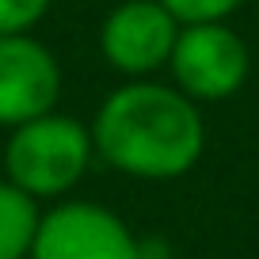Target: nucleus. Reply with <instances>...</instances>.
<instances>
[{"mask_svg":"<svg viewBox=\"0 0 259 259\" xmlns=\"http://www.w3.org/2000/svg\"><path fill=\"white\" fill-rule=\"evenodd\" d=\"M92 145L126 176L176 179L202 156L206 130L187 92L126 84L99 107Z\"/></svg>","mask_w":259,"mask_h":259,"instance_id":"1","label":"nucleus"},{"mask_svg":"<svg viewBox=\"0 0 259 259\" xmlns=\"http://www.w3.org/2000/svg\"><path fill=\"white\" fill-rule=\"evenodd\" d=\"M92 149H96L92 134L80 122L61 118V114L31 118L16 126L8 149H4L8 183H16L31 198H57L84 176Z\"/></svg>","mask_w":259,"mask_h":259,"instance_id":"2","label":"nucleus"},{"mask_svg":"<svg viewBox=\"0 0 259 259\" xmlns=\"http://www.w3.org/2000/svg\"><path fill=\"white\" fill-rule=\"evenodd\" d=\"M31 259H141V244L118 213L96 202H69L42 213Z\"/></svg>","mask_w":259,"mask_h":259,"instance_id":"3","label":"nucleus"},{"mask_svg":"<svg viewBox=\"0 0 259 259\" xmlns=\"http://www.w3.org/2000/svg\"><path fill=\"white\" fill-rule=\"evenodd\" d=\"M248 46L225 23H187L171 50V69L187 96L225 99L248 80Z\"/></svg>","mask_w":259,"mask_h":259,"instance_id":"4","label":"nucleus"},{"mask_svg":"<svg viewBox=\"0 0 259 259\" xmlns=\"http://www.w3.org/2000/svg\"><path fill=\"white\" fill-rule=\"evenodd\" d=\"M61 73L42 42L0 34V126H23L54 111Z\"/></svg>","mask_w":259,"mask_h":259,"instance_id":"5","label":"nucleus"},{"mask_svg":"<svg viewBox=\"0 0 259 259\" xmlns=\"http://www.w3.org/2000/svg\"><path fill=\"white\" fill-rule=\"evenodd\" d=\"M176 38H179V19L160 0H130L107 16L99 46L114 69L138 76L171 61Z\"/></svg>","mask_w":259,"mask_h":259,"instance_id":"6","label":"nucleus"},{"mask_svg":"<svg viewBox=\"0 0 259 259\" xmlns=\"http://www.w3.org/2000/svg\"><path fill=\"white\" fill-rule=\"evenodd\" d=\"M38 206L16 183H0V259H31L38 236Z\"/></svg>","mask_w":259,"mask_h":259,"instance_id":"7","label":"nucleus"},{"mask_svg":"<svg viewBox=\"0 0 259 259\" xmlns=\"http://www.w3.org/2000/svg\"><path fill=\"white\" fill-rule=\"evenodd\" d=\"M179 23H221L229 12L240 8V0H160Z\"/></svg>","mask_w":259,"mask_h":259,"instance_id":"8","label":"nucleus"},{"mask_svg":"<svg viewBox=\"0 0 259 259\" xmlns=\"http://www.w3.org/2000/svg\"><path fill=\"white\" fill-rule=\"evenodd\" d=\"M46 8L50 0H0V34H27Z\"/></svg>","mask_w":259,"mask_h":259,"instance_id":"9","label":"nucleus"}]
</instances>
